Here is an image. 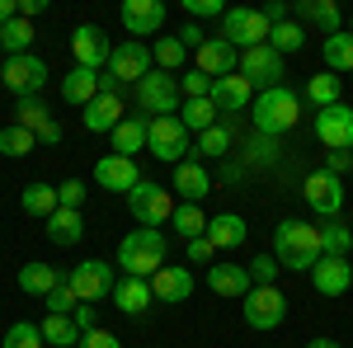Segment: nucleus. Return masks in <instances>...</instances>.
Masks as SVG:
<instances>
[{"mask_svg": "<svg viewBox=\"0 0 353 348\" xmlns=\"http://www.w3.org/2000/svg\"><path fill=\"white\" fill-rule=\"evenodd\" d=\"M273 259L283 268H292V273H311V268L321 264V226H311V221H297V216H288V221H278L273 226Z\"/></svg>", "mask_w": 353, "mask_h": 348, "instance_id": "nucleus-1", "label": "nucleus"}, {"mask_svg": "<svg viewBox=\"0 0 353 348\" xmlns=\"http://www.w3.org/2000/svg\"><path fill=\"white\" fill-rule=\"evenodd\" d=\"M250 118H254V132L259 136H283L301 123V94L292 85H278V90H264L254 94L250 104Z\"/></svg>", "mask_w": 353, "mask_h": 348, "instance_id": "nucleus-2", "label": "nucleus"}, {"mask_svg": "<svg viewBox=\"0 0 353 348\" xmlns=\"http://www.w3.org/2000/svg\"><path fill=\"white\" fill-rule=\"evenodd\" d=\"M118 268H123L128 278H146V283H151V278L165 268V236L151 231V226L128 231L123 245H118Z\"/></svg>", "mask_w": 353, "mask_h": 348, "instance_id": "nucleus-3", "label": "nucleus"}, {"mask_svg": "<svg viewBox=\"0 0 353 348\" xmlns=\"http://www.w3.org/2000/svg\"><path fill=\"white\" fill-rule=\"evenodd\" d=\"M273 24L264 19V10H245V5H231L221 14V43H231L236 52H250V48H264L269 43Z\"/></svg>", "mask_w": 353, "mask_h": 348, "instance_id": "nucleus-4", "label": "nucleus"}, {"mask_svg": "<svg viewBox=\"0 0 353 348\" xmlns=\"http://www.w3.org/2000/svg\"><path fill=\"white\" fill-rule=\"evenodd\" d=\"M132 99H137V108L141 113H151V118H174L179 113V76H170V71H151L141 85H132Z\"/></svg>", "mask_w": 353, "mask_h": 348, "instance_id": "nucleus-5", "label": "nucleus"}, {"mask_svg": "<svg viewBox=\"0 0 353 348\" xmlns=\"http://www.w3.org/2000/svg\"><path fill=\"white\" fill-rule=\"evenodd\" d=\"M174 207H179L174 193H170L165 184H151V179H141V184L128 193V212H132L141 226H151V231H161L165 221L174 216Z\"/></svg>", "mask_w": 353, "mask_h": 348, "instance_id": "nucleus-6", "label": "nucleus"}, {"mask_svg": "<svg viewBox=\"0 0 353 348\" xmlns=\"http://www.w3.org/2000/svg\"><path fill=\"white\" fill-rule=\"evenodd\" d=\"M146 151L156 161H170V165H184V151H189V127L174 118H151L146 123Z\"/></svg>", "mask_w": 353, "mask_h": 348, "instance_id": "nucleus-7", "label": "nucleus"}, {"mask_svg": "<svg viewBox=\"0 0 353 348\" xmlns=\"http://www.w3.org/2000/svg\"><path fill=\"white\" fill-rule=\"evenodd\" d=\"M48 61L43 57H33V52H24V57H10L5 61V71H0V85L14 94V99H33L43 85H48Z\"/></svg>", "mask_w": 353, "mask_h": 348, "instance_id": "nucleus-8", "label": "nucleus"}, {"mask_svg": "<svg viewBox=\"0 0 353 348\" xmlns=\"http://www.w3.org/2000/svg\"><path fill=\"white\" fill-rule=\"evenodd\" d=\"M66 283H71V292L81 296V301H104V296H113V287H118V278H113V264H104V259H85V264H76L71 273H66Z\"/></svg>", "mask_w": 353, "mask_h": 348, "instance_id": "nucleus-9", "label": "nucleus"}, {"mask_svg": "<svg viewBox=\"0 0 353 348\" xmlns=\"http://www.w3.org/2000/svg\"><path fill=\"white\" fill-rule=\"evenodd\" d=\"M151 48L146 43H137V38H128V43H118L113 48V57H109V76L118 85H141L146 76H151Z\"/></svg>", "mask_w": 353, "mask_h": 348, "instance_id": "nucleus-10", "label": "nucleus"}, {"mask_svg": "<svg viewBox=\"0 0 353 348\" xmlns=\"http://www.w3.org/2000/svg\"><path fill=\"white\" fill-rule=\"evenodd\" d=\"M241 306H245L250 329H278V325L288 320V296L278 292V287H254Z\"/></svg>", "mask_w": 353, "mask_h": 348, "instance_id": "nucleus-11", "label": "nucleus"}, {"mask_svg": "<svg viewBox=\"0 0 353 348\" xmlns=\"http://www.w3.org/2000/svg\"><path fill=\"white\" fill-rule=\"evenodd\" d=\"M241 76L254 85L259 94H264V90H278V85H283V57L273 52L269 43H264V48H250V52H241Z\"/></svg>", "mask_w": 353, "mask_h": 348, "instance_id": "nucleus-12", "label": "nucleus"}, {"mask_svg": "<svg viewBox=\"0 0 353 348\" xmlns=\"http://www.w3.org/2000/svg\"><path fill=\"white\" fill-rule=\"evenodd\" d=\"M301 198L311 203V212H321V216L344 212V184H339V174H330V170H316V174L301 184Z\"/></svg>", "mask_w": 353, "mask_h": 348, "instance_id": "nucleus-13", "label": "nucleus"}, {"mask_svg": "<svg viewBox=\"0 0 353 348\" xmlns=\"http://www.w3.org/2000/svg\"><path fill=\"white\" fill-rule=\"evenodd\" d=\"M71 52H76V66L99 71V66H109L113 43H109V33H104L99 24H81L76 33H71Z\"/></svg>", "mask_w": 353, "mask_h": 348, "instance_id": "nucleus-14", "label": "nucleus"}, {"mask_svg": "<svg viewBox=\"0 0 353 348\" xmlns=\"http://www.w3.org/2000/svg\"><path fill=\"white\" fill-rule=\"evenodd\" d=\"M316 136L325 141L330 151H353V108L334 104L316 113Z\"/></svg>", "mask_w": 353, "mask_h": 348, "instance_id": "nucleus-15", "label": "nucleus"}, {"mask_svg": "<svg viewBox=\"0 0 353 348\" xmlns=\"http://www.w3.org/2000/svg\"><path fill=\"white\" fill-rule=\"evenodd\" d=\"M311 283L321 296H344L353 287V264L349 254H321V264L311 268Z\"/></svg>", "mask_w": 353, "mask_h": 348, "instance_id": "nucleus-16", "label": "nucleus"}, {"mask_svg": "<svg viewBox=\"0 0 353 348\" xmlns=\"http://www.w3.org/2000/svg\"><path fill=\"white\" fill-rule=\"evenodd\" d=\"M123 28L132 33V38H156L165 28V5L161 0H123Z\"/></svg>", "mask_w": 353, "mask_h": 348, "instance_id": "nucleus-17", "label": "nucleus"}, {"mask_svg": "<svg viewBox=\"0 0 353 348\" xmlns=\"http://www.w3.org/2000/svg\"><path fill=\"white\" fill-rule=\"evenodd\" d=\"M14 123L28 127L43 146H57V141H61V123L52 118V108L38 104V99H19V104H14Z\"/></svg>", "mask_w": 353, "mask_h": 348, "instance_id": "nucleus-18", "label": "nucleus"}, {"mask_svg": "<svg viewBox=\"0 0 353 348\" xmlns=\"http://www.w3.org/2000/svg\"><path fill=\"white\" fill-rule=\"evenodd\" d=\"M193 71H203V76L221 81V76L241 71V52H236L231 43H221V38H208V43H203V48L193 52Z\"/></svg>", "mask_w": 353, "mask_h": 348, "instance_id": "nucleus-19", "label": "nucleus"}, {"mask_svg": "<svg viewBox=\"0 0 353 348\" xmlns=\"http://www.w3.org/2000/svg\"><path fill=\"white\" fill-rule=\"evenodd\" d=\"M208 99L217 104V113H245V108L254 104V85L245 81L241 71H231V76L212 81V94H208Z\"/></svg>", "mask_w": 353, "mask_h": 348, "instance_id": "nucleus-20", "label": "nucleus"}, {"mask_svg": "<svg viewBox=\"0 0 353 348\" xmlns=\"http://www.w3.org/2000/svg\"><path fill=\"white\" fill-rule=\"evenodd\" d=\"M94 184L109 188V193H132V188L141 184V170H137V161H128V156H104V161L94 165Z\"/></svg>", "mask_w": 353, "mask_h": 348, "instance_id": "nucleus-21", "label": "nucleus"}, {"mask_svg": "<svg viewBox=\"0 0 353 348\" xmlns=\"http://www.w3.org/2000/svg\"><path fill=\"white\" fill-rule=\"evenodd\" d=\"M208 287H212L217 296H236V301H245V296L254 292V278H250L245 264H212L208 268Z\"/></svg>", "mask_w": 353, "mask_h": 348, "instance_id": "nucleus-22", "label": "nucleus"}, {"mask_svg": "<svg viewBox=\"0 0 353 348\" xmlns=\"http://www.w3.org/2000/svg\"><path fill=\"white\" fill-rule=\"evenodd\" d=\"M128 118V108H123V94H99L94 104H85V113H81V123H85V132H109L113 136V127Z\"/></svg>", "mask_w": 353, "mask_h": 348, "instance_id": "nucleus-23", "label": "nucleus"}, {"mask_svg": "<svg viewBox=\"0 0 353 348\" xmlns=\"http://www.w3.org/2000/svg\"><path fill=\"white\" fill-rule=\"evenodd\" d=\"M170 193H179L184 203H203V198L212 193V174L203 170V161L174 165V184H170Z\"/></svg>", "mask_w": 353, "mask_h": 348, "instance_id": "nucleus-24", "label": "nucleus"}, {"mask_svg": "<svg viewBox=\"0 0 353 348\" xmlns=\"http://www.w3.org/2000/svg\"><path fill=\"white\" fill-rule=\"evenodd\" d=\"M292 14H297V24H316L325 38L344 33V14L334 0H301V5H292Z\"/></svg>", "mask_w": 353, "mask_h": 348, "instance_id": "nucleus-25", "label": "nucleus"}, {"mask_svg": "<svg viewBox=\"0 0 353 348\" xmlns=\"http://www.w3.org/2000/svg\"><path fill=\"white\" fill-rule=\"evenodd\" d=\"M151 292H156V301H189V292H193V273L189 268H179V264H165L156 278H151Z\"/></svg>", "mask_w": 353, "mask_h": 348, "instance_id": "nucleus-26", "label": "nucleus"}, {"mask_svg": "<svg viewBox=\"0 0 353 348\" xmlns=\"http://www.w3.org/2000/svg\"><path fill=\"white\" fill-rule=\"evenodd\" d=\"M61 283H66V273L57 264H24L19 268V292H28V296H43L48 301Z\"/></svg>", "mask_w": 353, "mask_h": 348, "instance_id": "nucleus-27", "label": "nucleus"}, {"mask_svg": "<svg viewBox=\"0 0 353 348\" xmlns=\"http://www.w3.org/2000/svg\"><path fill=\"white\" fill-rule=\"evenodd\" d=\"M151 301H156V292H151L146 278H123V283L113 287V306H118L123 316H146Z\"/></svg>", "mask_w": 353, "mask_h": 348, "instance_id": "nucleus-28", "label": "nucleus"}, {"mask_svg": "<svg viewBox=\"0 0 353 348\" xmlns=\"http://www.w3.org/2000/svg\"><path fill=\"white\" fill-rule=\"evenodd\" d=\"M245 236H250V226H245V216H236V212H217L208 221V240L217 245V249H241Z\"/></svg>", "mask_w": 353, "mask_h": 348, "instance_id": "nucleus-29", "label": "nucleus"}, {"mask_svg": "<svg viewBox=\"0 0 353 348\" xmlns=\"http://www.w3.org/2000/svg\"><path fill=\"white\" fill-rule=\"evenodd\" d=\"M61 99L66 104H94L99 99V71H85V66H71V76H61Z\"/></svg>", "mask_w": 353, "mask_h": 348, "instance_id": "nucleus-30", "label": "nucleus"}, {"mask_svg": "<svg viewBox=\"0 0 353 348\" xmlns=\"http://www.w3.org/2000/svg\"><path fill=\"white\" fill-rule=\"evenodd\" d=\"M48 236H52V245H61V249L81 245V236H85V216H81V212H71V207H57V212L48 216Z\"/></svg>", "mask_w": 353, "mask_h": 348, "instance_id": "nucleus-31", "label": "nucleus"}, {"mask_svg": "<svg viewBox=\"0 0 353 348\" xmlns=\"http://www.w3.org/2000/svg\"><path fill=\"white\" fill-rule=\"evenodd\" d=\"M146 123L151 118H123L113 127V156H128L132 161L137 151H146Z\"/></svg>", "mask_w": 353, "mask_h": 348, "instance_id": "nucleus-32", "label": "nucleus"}, {"mask_svg": "<svg viewBox=\"0 0 353 348\" xmlns=\"http://www.w3.org/2000/svg\"><path fill=\"white\" fill-rule=\"evenodd\" d=\"M339 94H344V81H339L334 71H325V76H311V81H306V99L316 104V113H321V108H334V104H344Z\"/></svg>", "mask_w": 353, "mask_h": 348, "instance_id": "nucleus-33", "label": "nucleus"}, {"mask_svg": "<svg viewBox=\"0 0 353 348\" xmlns=\"http://www.w3.org/2000/svg\"><path fill=\"white\" fill-rule=\"evenodd\" d=\"M208 221H212V216L203 212L198 203H179V207H174V216H170V226H174L184 240H198V236H208Z\"/></svg>", "mask_w": 353, "mask_h": 348, "instance_id": "nucleus-34", "label": "nucleus"}, {"mask_svg": "<svg viewBox=\"0 0 353 348\" xmlns=\"http://www.w3.org/2000/svg\"><path fill=\"white\" fill-rule=\"evenodd\" d=\"M179 123L189 127V132H208V127H217L221 113L212 99H184V108H179Z\"/></svg>", "mask_w": 353, "mask_h": 348, "instance_id": "nucleus-35", "label": "nucleus"}, {"mask_svg": "<svg viewBox=\"0 0 353 348\" xmlns=\"http://www.w3.org/2000/svg\"><path fill=\"white\" fill-rule=\"evenodd\" d=\"M19 203H24V212H28V216H43V221H48V216L61 207V198H57V188H52V184H28L24 193H19Z\"/></svg>", "mask_w": 353, "mask_h": 348, "instance_id": "nucleus-36", "label": "nucleus"}, {"mask_svg": "<svg viewBox=\"0 0 353 348\" xmlns=\"http://www.w3.org/2000/svg\"><path fill=\"white\" fill-rule=\"evenodd\" d=\"M321 57H325V66L334 71V76H344V71H353V33L344 28V33H334V38H325V48H321Z\"/></svg>", "mask_w": 353, "mask_h": 348, "instance_id": "nucleus-37", "label": "nucleus"}, {"mask_svg": "<svg viewBox=\"0 0 353 348\" xmlns=\"http://www.w3.org/2000/svg\"><path fill=\"white\" fill-rule=\"evenodd\" d=\"M231 141H236V136H231V127H226V123H217V127L198 132V146H193V151H198V161H221V156L231 151Z\"/></svg>", "mask_w": 353, "mask_h": 348, "instance_id": "nucleus-38", "label": "nucleus"}, {"mask_svg": "<svg viewBox=\"0 0 353 348\" xmlns=\"http://www.w3.org/2000/svg\"><path fill=\"white\" fill-rule=\"evenodd\" d=\"M269 48L278 57H292V52H301L306 48V28L297 24V19H288V24H273V33H269Z\"/></svg>", "mask_w": 353, "mask_h": 348, "instance_id": "nucleus-39", "label": "nucleus"}, {"mask_svg": "<svg viewBox=\"0 0 353 348\" xmlns=\"http://www.w3.org/2000/svg\"><path fill=\"white\" fill-rule=\"evenodd\" d=\"M38 329H43V339H48L52 348H76V344H81V329H76L71 316H48Z\"/></svg>", "mask_w": 353, "mask_h": 348, "instance_id": "nucleus-40", "label": "nucleus"}, {"mask_svg": "<svg viewBox=\"0 0 353 348\" xmlns=\"http://www.w3.org/2000/svg\"><path fill=\"white\" fill-rule=\"evenodd\" d=\"M33 146H38V136L28 132V127H19V123L0 127V156H10V161H24Z\"/></svg>", "mask_w": 353, "mask_h": 348, "instance_id": "nucleus-41", "label": "nucleus"}, {"mask_svg": "<svg viewBox=\"0 0 353 348\" xmlns=\"http://www.w3.org/2000/svg\"><path fill=\"white\" fill-rule=\"evenodd\" d=\"M28 43H33V24H28V19H10V24L0 28V48L10 57H24Z\"/></svg>", "mask_w": 353, "mask_h": 348, "instance_id": "nucleus-42", "label": "nucleus"}, {"mask_svg": "<svg viewBox=\"0 0 353 348\" xmlns=\"http://www.w3.org/2000/svg\"><path fill=\"white\" fill-rule=\"evenodd\" d=\"M0 348H48V339H43V329L28 320H14L10 329H5V344Z\"/></svg>", "mask_w": 353, "mask_h": 348, "instance_id": "nucleus-43", "label": "nucleus"}, {"mask_svg": "<svg viewBox=\"0 0 353 348\" xmlns=\"http://www.w3.org/2000/svg\"><path fill=\"white\" fill-rule=\"evenodd\" d=\"M151 57L161 61V71H170V76H174V71H179V66L189 61V48H184L179 38H161V43L151 48Z\"/></svg>", "mask_w": 353, "mask_h": 348, "instance_id": "nucleus-44", "label": "nucleus"}, {"mask_svg": "<svg viewBox=\"0 0 353 348\" xmlns=\"http://www.w3.org/2000/svg\"><path fill=\"white\" fill-rule=\"evenodd\" d=\"M250 278H254V287H278V259H273V254H254V259H250Z\"/></svg>", "mask_w": 353, "mask_h": 348, "instance_id": "nucleus-45", "label": "nucleus"}, {"mask_svg": "<svg viewBox=\"0 0 353 348\" xmlns=\"http://www.w3.org/2000/svg\"><path fill=\"white\" fill-rule=\"evenodd\" d=\"M349 245H353V231H349V226H339V221L321 226V249H325V254H349Z\"/></svg>", "mask_w": 353, "mask_h": 348, "instance_id": "nucleus-46", "label": "nucleus"}, {"mask_svg": "<svg viewBox=\"0 0 353 348\" xmlns=\"http://www.w3.org/2000/svg\"><path fill=\"white\" fill-rule=\"evenodd\" d=\"M179 94H189V99H208V94H212V76H203V71H184V76H179Z\"/></svg>", "mask_w": 353, "mask_h": 348, "instance_id": "nucleus-47", "label": "nucleus"}, {"mask_svg": "<svg viewBox=\"0 0 353 348\" xmlns=\"http://www.w3.org/2000/svg\"><path fill=\"white\" fill-rule=\"evenodd\" d=\"M76 306H81V296L71 292V283H61V287L48 296V316H71Z\"/></svg>", "mask_w": 353, "mask_h": 348, "instance_id": "nucleus-48", "label": "nucleus"}, {"mask_svg": "<svg viewBox=\"0 0 353 348\" xmlns=\"http://www.w3.org/2000/svg\"><path fill=\"white\" fill-rule=\"evenodd\" d=\"M184 10H189L193 24H198V19H221V14H226L221 0H184Z\"/></svg>", "mask_w": 353, "mask_h": 348, "instance_id": "nucleus-49", "label": "nucleus"}, {"mask_svg": "<svg viewBox=\"0 0 353 348\" xmlns=\"http://www.w3.org/2000/svg\"><path fill=\"white\" fill-rule=\"evenodd\" d=\"M273 156H278V136H259V132H254V141H250V161L269 165Z\"/></svg>", "mask_w": 353, "mask_h": 348, "instance_id": "nucleus-50", "label": "nucleus"}, {"mask_svg": "<svg viewBox=\"0 0 353 348\" xmlns=\"http://www.w3.org/2000/svg\"><path fill=\"white\" fill-rule=\"evenodd\" d=\"M57 198H61V207L81 212V203H85V184H81V179H66V184H57Z\"/></svg>", "mask_w": 353, "mask_h": 348, "instance_id": "nucleus-51", "label": "nucleus"}, {"mask_svg": "<svg viewBox=\"0 0 353 348\" xmlns=\"http://www.w3.org/2000/svg\"><path fill=\"white\" fill-rule=\"evenodd\" d=\"M71 320H76V329H81V334H90V329H99V311H94L90 301H81V306L71 311Z\"/></svg>", "mask_w": 353, "mask_h": 348, "instance_id": "nucleus-52", "label": "nucleus"}, {"mask_svg": "<svg viewBox=\"0 0 353 348\" xmlns=\"http://www.w3.org/2000/svg\"><path fill=\"white\" fill-rule=\"evenodd\" d=\"M76 348H123V344H118V334H109V329H90V334H81Z\"/></svg>", "mask_w": 353, "mask_h": 348, "instance_id": "nucleus-53", "label": "nucleus"}, {"mask_svg": "<svg viewBox=\"0 0 353 348\" xmlns=\"http://www.w3.org/2000/svg\"><path fill=\"white\" fill-rule=\"evenodd\" d=\"M212 254H217V245L208 240V236L189 240V264H212Z\"/></svg>", "mask_w": 353, "mask_h": 348, "instance_id": "nucleus-54", "label": "nucleus"}, {"mask_svg": "<svg viewBox=\"0 0 353 348\" xmlns=\"http://www.w3.org/2000/svg\"><path fill=\"white\" fill-rule=\"evenodd\" d=\"M174 38H179V43H184V48H189V52H198V48H203V43H208V38H203V28L193 24V19H189V24H184V28H179V33H174Z\"/></svg>", "mask_w": 353, "mask_h": 348, "instance_id": "nucleus-55", "label": "nucleus"}, {"mask_svg": "<svg viewBox=\"0 0 353 348\" xmlns=\"http://www.w3.org/2000/svg\"><path fill=\"white\" fill-rule=\"evenodd\" d=\"M288 14H292V5H283V0H269L264 5V19L269 24H288Z\"/></svg>", "mask_w": 353, "mask_h": 348, "instance_id": "nucleus-56", "label": "nucleus"}, {"mask_svg": "<svg viewBox=\"0 0 353 348\" xmlns=\"http://www.w3.org/2000/svg\"><path fill=\"white\" fill-rule=\"evenodd\" d=\"M349 165H353V151H330V165H325V170H330V174H344Z\"/></svg>", "mask_w": 353, "mask_h": 348, "instance_id": "nucleus-57", "label": "nucleus"}, {"mask_svg": "<svg viewBox=\"0 0 353 348\" xmlns=\"http://www.w3.org/2000/svg\"><path fill=\"white\" fill-rule=\"evenodd\" d=\"M48 10V0H19V19H33V14H43Z\"/></svg>", "mask_w": 353, "mask_h": 348, "instance_id": "nucleus-58", "label": "nucleus"}, {"mask_svg": "<svg viewBox=\"0 0 353 348\" xmlns=\"http://www.w3.org/2000/svg\"><path fill=\"white\" fill-rule=\"evenodd\" d=\"M10 19H19V0H0V28L10 24Z\"/></svg>", "mask_w": 353, "mask_h": 348, "instance_id": "nucleus-59", "label": "nucleus"}, {"mask_svg": "<svg viewBox=\"0 0 353 348\" xmlns=\"http://www.w3.org/2000/svg\"><path fill=\"white\" fill-rule=\"evenodd\" d=\"M306 348H344V344H339V339H311Z\"/></svg>", "mask_w": 353, "mask_h": 348, "instance_id": "nucleus-60", "label": "nucleus"}, {"mask_svg": "<svg viewBox=\"0 0 353 348\" xmlns=\"http://www.w3.org/2000/svg\"><path fill=\"white\" fill-rule=\"evenodd\" d=\"M349 33H353V19H349Z\"/></svg>", "mask_w": 353, "mask_h": 348, "instance_id": "nucleus-61", "label": "nucleus"}, {"mask_svg": "<svg viewBox=\"0 0 353 348\" xmlns=\"http://www.w3.org/2000/svg\"><path fill=\"white\" fill-rule=\"evenodd\" d=\"M0 71H5V66H0Z\"/></svg>", "mask_w": 353, "mask_h": 348, "instance_id": "nucleus-62", "label": "nucleus"}]
</instances>
